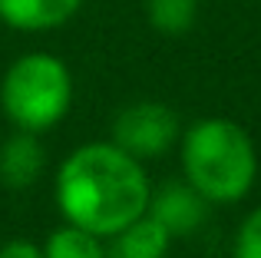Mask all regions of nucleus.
<instances>
[{
	"label": "nucleus",
	"instance_id": "7",
	"mask_svg": "<svg viewBox=\"0 0 261 258\" xmlns=\"http://www.w3.org/2000/svg\"><path fill=\"white\" fill-rule=\"evenodd\" d=\"M172 235L166 232L159 219L149 215V209L133 219L126 228H119L116 235L106 239V255L109 258H166L172 248Z\"/></svg>",
	"mask_w": 261,
	"mask_h": 258
},
{
	"label": "nucleus",
	"instance_id": "10",
	"mask_svg": "<svg viewBox=\"0 0 261 258\" xmlns=\"http://www.w3.org/2000/svg\"><path fill=\"white\" fill-rule=\"evenodd\" d=\"M146 20L166 37H182L198 20V0H146Z\"/></svg>",
	"mask_w": 261,
	"mask_h": 258
},
{
	"label": "nucleus",
	"instance_id": "4",
	"mask_svg": "<svg viewBox=\"0 0 261 258\" xmlns=\"http://www.w3.org/2000/svg\"><path fill=\"white\" fill-rule=\"evenodd\" d=\"M178 136H182L178 113L155 99H139V103L122 106L113 119V142L139 162L162 159L178 142Z\"/></svg>",
	"mask_w": 261,
	"mask_h": 258
},
{
	"label": "nucleus",
	"instance_id": "3",
	"mask_svg": "<svg viewBox=\"0 0 261 258\" xmlns=\"http://www.w3.org/2000/svg\"><path fill=\"white\" fill-rule=\"evenodd\" d=\"M73 106V73L53 53H27L0 80V110L13 129L46 133Z\"/></svg>",
	"mask_w": 261,
	"mask_h": 258
},
{
	"label": "nucleus",
	"instance_id": "1",
	"mask_svg": "<svg viewBox=\"0 0 261 258\" xmlns=\"http://www.w3.org/2000/svg\"><path fill=\"white\" fill-rule=\"evenodd\" d=\"M53 195L63 222L109 239L149 209L152 182L146 166L113 139L83 142L60 162Z\"/></svg>",
	"mask_w": 261,
	"mask_h": 258
},
{
	"label": "nucleus",
	"instance_id": "8",
	"mask_svg": "<svg viewBox=\"0 0 261 258\" xmlns=\"http://www.w3.org/2000/svg\"><path fill=\"white\" fill-rule=\"evenodd\" d=\"M80 4L83 0H0V20L23 33L57 30L73 20Z\"/></svg>",
	"mask_w": 261,
	"mask_h": 258
},
{
	"label": "nucleus",
	"instance_id": "12",
	"mask_svg": "<svg viewBox=\"0 0 261 258\" xmlns=\"http://www.w3.org/2000/svg\"><path fill=\"white\" fill-rule=\"evenodd\" d=\"M0 258H43V248L30 239H10L0 245Z\"/></svg>",
	"mask_w": 261,
	"mask_h": 258
},
{
	"label": "nucleus",
	"instance_id": "6",
	"mask_svg": "<svg viewBox=\"0 0 261 258\" xmlns=\"http://www.w3.org/2000/svg\"><path fill=\"white\" fill-rule=\"evenodd\" d=\"M46 169V149L40 142V133L13 129L0 142V182L10 189H27L43 175Z\"/></svg>",
	"mask_w": 261,
	"mask_h": 258
},
{
	"label": "nucleus",
	"instance_id": "2",
	"mask_svg": "<svg viewBox=\"0 0 261 258\" xmlns=\"http://www.w3.org/2000/svg\"><path fill=\"white\" fill-rule=\"evenodd\" d=\"M182 179L215 205H235L258 182V149L235 119L208 116L178 136Z\"/></svg>",
	"mask_w": 261,
	"mask_h": 258
},
{
	"label": "nucleus",
	"instance_id": "9",
	"mask_svg": "<svg viewBox=\"0 0 261 258\" xmlns=\"http://www.w3.org/2000/svg\"><path fill=\"white\" fill-rule=\"evenodd\" d=\"M43 258H109L106 255V239L86 232L80 225H60L46 235L43 245Z\"/></svg>",
	"mask_w": 261,
	"mask_h": 258
},
{
	"label": "nucleus",
	"instance_id": "5",
	"mask_svg": "<svg viewBox=\"0 0 261 258\" xmlns=\"http://www.w3.org/2000/svg\"><path fill=\"white\" fill-rule=\"evenodd\" d=\"M212 205L189 186V182H166V186L152 189V199H149V215L159 219L166 225V232L172 239H185V235H195L205 225Z\"/></svg>",
	"mask_w": 261,
	"mask_h": 258
},
{
	"label": "nucleus",
	"instance_id": "11",
	"mask_svg": "<svg viewBox=\"0 0 261 258\" xmlns=\"http://www.w3.org/2000/svg\"><path fill=\"white\" fill-rule=\"evenodd\" d=\"M231 258H261V205L251 209L242 219V225H238V232H235Z\"/></svg>",
	"mask_w": 261,
	"mask_h": 258
}]
</instances>
